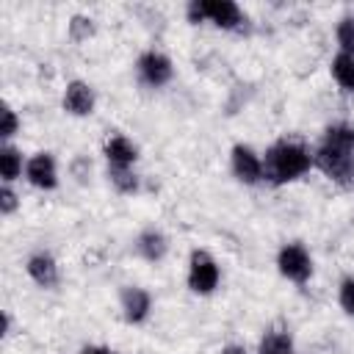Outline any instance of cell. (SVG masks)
Listing matches in <instances>:
<instances>
[{
    "label": "cell",
    "mask_w": 354,
    "mask_h": 354,
    "mask_svg": "<svg viewBox=\"0 0 354 354\" xmlns=\"http://www.w3.org/2000/svg\"><path fill=\"white\" fill-rule=\"evenodd\" d=\"M313 166V155L293 141H277L274 147H268L266 160H263V174L271 183H290L296 177H301L307 169Z\"/></svg>",
    "instance_id": "1"
},
{
    "label": "cell",
    "mask_w": 354,
    "mask_h": 354,
    "mask_svg": "<svg viewBox=\"0 0 354 354\" xmlns=\"http://www.w3.org/2000/svg\"><path fill=\"white\" fill-rule=\"evenodd\" d=\"M313 163L337 185L343 188H354V155L351 152H343V149H335L329 144H321L313 155Z\"/></svg>",
    "instance_id": "2"
},
{
    "label": "cell",
    "mask_w": 354,
    "mask_h": 354,
    "mask_svg": "<svg viewBox=\"0 0 354 354\" xmlns=\"http://www.w3.org/2000/svg\"><path fill=\"white\" fill-rule=\"evenodd\" d=\"M205 19L216 22L218 28H238L243 22V14L232 0H194V3H188V22L199 25Z\"/></svg>",
    "instance_id": "3"
},
{
    "label": "cell",
    "mask_w": 354,
    "mask_h": 354,
    "mask_svg": "<svg viewBox=\"0 0 354 354\" xmlns=\"http://www.w3.org/2000/svg\"><path fill=\"white\" fill-rule=\"evenodd\" d=\"M277 266H279V274L288 277L290 282H307L310 274H313V260L307 254V249L301 243H288L279 249L277 254Z\"/></svg>",
    "instance_id": "4"
},
{
    "label": "cell",
    "mask_w": 354,
    "mask_h": 354,
    "mask_svg": "<svg viewBox=\"0 0 354 354\" xmlns=\"http://www.w3.org/2000/svg\"><path fill=\"white\" fill-rule=\"evenodd\" d=\"M216 285H218V266H216V260L207 252L196 249L191 254V266H188V288L194 293H210Z\"/></svg>",
    "instance_id": "5"
},
{
    "label": "cell",
    "mask_w": 354,
    "mask_h": 354,
    "mask_svg": "<svg viewBox=\"0 0 354 354\" xmlns=\"http://www.w3.org/2000/svg\"><path fill=\"white\" fill-rule=\"evenodd\" d=\"M232 171L241 183H260L266 174H263V160L260 155H254V149L243 147V144H235L232 147Z\"/></svg>",
    "instance_id": "6"
},
{
    "label": "cell",
    "mask_w": 354,
    "mask_h": 354,
    "mask_svg": "<svg viewBox=\"0 0 354 354\" xmlns=\"http://www.w3.org/2000/svg\"><path fill=\"white\" fill-rule=\"evenodd\" d=\"M138 75L149 86H163V83L171 80V61L163 53L149 50V53H144L138 58Z\"/></svg>",
    "instance_id": "7"
},
{
    "label": "cell",
    "mask_w": 354,
    "mask_h": 354,
    "mask_svg": "<svg viewBox=\"0 0 354 354\" xmlns=\"http://www.w3.org/2000/svg\"><path fill=\"white\" fill-rule=\"evenodd\" d=\"M64 108L75 116H88L94 111V91L83 80H72L64 91Z\"/></svg>",
    "instance_id": "8"
},
{
    "label": "cell",
    "mask_w": 354,
    "mask_h": 354,
    "mask_svg": "<svg viewBox=\"0 0 354 354\" xmlns=\"http://www.w3.org/2000/svg\"><path fill=\"white\" fill-rule=\"evenodd\" d=\"M25 174L36 188H55V160H53V155L50 152L33 155L25 166Z\"/></svg>",
    "instance_id": "9"
},
{
    "label": "cell",
    "mask_w": 354,
    "mask_h": 354,
    "mask_svg": "<svg viewBox=\"0 0 354 354\" xmlns=\"http://www.w3.org/2000/svg\"><path fill=\"white\" fill-rule=\"evenodd\" d=\"M28 274H30L33 282L41 285V288H55V285H58V266H55V260H53L50 254H44V252H39V254H33V257L28 260Z\"/></svg>",
    "instance_id": "10"
},
{
    "label": "cell",
    "mask_w": 354,
    "mask_h": 354,
    "mask_svg": "<svg viewBox=\"0 0 354 354\" xmlns=\"http://www.w3.org/2000/svg\"><path fill=\"white\" fill-rule=\"evenodd\" d=\"M122 313L130 324H138L149 313V293L141 288H124L122 290Z\"/></svg>",
    "instance_id": "11"
},
{
    "label": "cell",
    "mask_w": 354,
    "mask_h": 354,
    "mask_svg": "<svg viewBox=\"0 0 354 354\" xmlns=\"http://www.w3.org/2000/svg\"><path fill=\"white\" fill-rule=\"evenodd\" d=\"M105 158H108V166H119V169H130L138 158L136 147L124 138V136H113L105 141Z\"/></svg>",
    "instance_id": "12"
},
{
    "label": "cell",
    "mask_w": 354,
    "mask_h": 354,
    "mask_svg": "<svg viewBox=\"0 0 354 354\" xmlns=\"http://www.w3.org/2000/svg\"><path fill=\"white\" fill-rule=\"evenodd\" d=\"M321 144H329L335 149H343V152H351L354 155V124L348 122H335L324 130V141Z\"/></svg>",
    "instance_id": "13"
},
{
    "label": "cell",
    "mask_w": 354,
    "mask_h": 354,
    "mask_svg": "<svg viewBox=\"0 0 354 354\" xmlns=\"http://www.w3.org/2000/svg\"><path fill=\"white\" fill-rule=\"evenodd\" d=\"M136 249H138L141 257H147V260L155 263V260H160V257L166 254V238H163L158 230H147V232L138 235Z\"/></svg>",
    "instance_id": "14"
},
{
    "label": "cell",
    "mask_w": 354,
    "mask_h": 354,
    "mask_svg": "<svg viewBox=\"0 0 354 354\" xmlns=\"http://www.w3.org/2000/svg\"><path fill=\"white\" fill-rule=\"evenodd\" d=\"M332 75L343 91L354 94V55H348V53L335 55L332 58Z\"/></svg>",
    "instance_id": "15"
},
{
    "label": "cell",
    "mask_w": 354,
    "mask_h": 354,
    "mask_svg": "<svg viewBox=\"0 0 354 354\" xmlns=\"http://www.w3.org/2000/svg\"><path fill=\"white\" fill-rule=\"evenodd\" d=\"M257 354H293V340L288 332H266L260 340Z\"/></svg>",
    "instance_id": "16"
},
{
    "label": "cell",
    "mask_w": 354,
    "mask_h": 354,
    "mask_svg": "<svg viewBox=\"0 0 354 354\" xmlns=\"http://www.w3.org/2000/svg\"><path fill=\"white\" fill-rule=\"evenodd\" d=\"M19 171H22V155H19L14 147L6 144V147L0 149V174H3V180H6V185H8L11 180H17Z\"/></svg>",
    "instance_id": "17"
},
{
    "label": "cell",
    "mask_w": 354,
    "mask_h": 354,
    "mask_svg": "<svg viewBox=\"0 0 354 354\" xmlns=\"http://www.w3.org/2000/svg\"><path fill=\"white\" fill-rule=\"evenodd\" d=\"M108 177L111 183L122 191V194H133L138 188V177L130 171V169H119V166H108Z\"/></svg>",
    "instance_id": "18"
},
{
    "label": "cell",
    "mask_w": 354,
    "mask_h": 354,
    "mask_svg": "<svg viewBox=\"0 0 354 354\" xmlns=\"http://www.w3.org/2000/svg\"><path fill=\"white\" fill-rule=\"evenodd\" d=\"M337 44L343 47V53L354 55V17H343L337 25Z\"/></svg>",
    "instance_id": "19"
},
{
    "label": "cell",
    "mask_w": 354,
    "mask_h": 354,
    "mask_svg": "<svg viewBox=\"0 0 354 354\" xmlns=\"http://www.w3.org/2000/svg\"><path fill=\"white\" fill-rule=\"evenodd\" d=\"M94 33V22L88 19V17H72V22H69V36L75 39V41H83V39H88Z\"/></svg>",
    "instance_id": "20"
},
{
    "label": "cell",
    "mask_w": 354,
    "mask_h": 354,
    "mask_svg": "<svg viewBox=\"0 0 354 354\" xmlns=\"http://www.w3.org/2000/svg\"><path fill=\"white\" fill-rule=\"evenodd\" d=\"M340 307L348 315H354V277L343 279V285H340Z\"/></svg>",
    "instance_id": "21"
},
{
    "label": "cell",
    "mask_w": 354,
    "mask_h": 354,
    "mask_svg": "<svg viewBox=\"0 0 354 354\" xmlns=\"http://www.w3.org/2000/svg\"><path fill=\"white\" fill-rule=\"evenodd\" d=\"M17 124H19V122H17V113L6 105V108H3V127H0V136H3V138H11V136L17 133Z\"/></svg>",
    "instance_id": "22"
},
{
    "label": "cell",
    "mask_w": 354,
    "mask_h": 354,
    "mask_svg": "<svg viewBox=\"0 0 354 354\" xmlns=\"http://www.w3.org/2000/svg\"><path fill=\"white\" fill-rule=\"evenodd\" d=\"M14 207H17V194L8 185H3L0 188V210L3 213H14Z\"/></svg>",
    "instance_id": "23"
},
{
    "label": "cell",
    "mask_w": 354,
    "mask_h": 354,
    "mask_svg": "<svg viewBox=\"0 0 354 354\" xmlns=\"http://www.w3.org/2000/svg\"><path fill=\"white\" fill-rule=\"evenodd\" d=\"M221 354H246V348L243 346H227V348H221Z\"/></svg>",
    "instance_id": "24"
},
{
    "label": "cell",
    "mask_w": 354,
    "mask_h": 354,
    "mask_svg": "<svg viewBox=\"0 0 354 354\" xmlns=\"http://www.w3.org/2000/svg\"><path fill=\"white\" fill-rule=\"evenodd\" d=\"M83 354H111V351H108V348H102V346H88Z\"/></svg>",
    "instance_id": "25"
}]
</instances>
